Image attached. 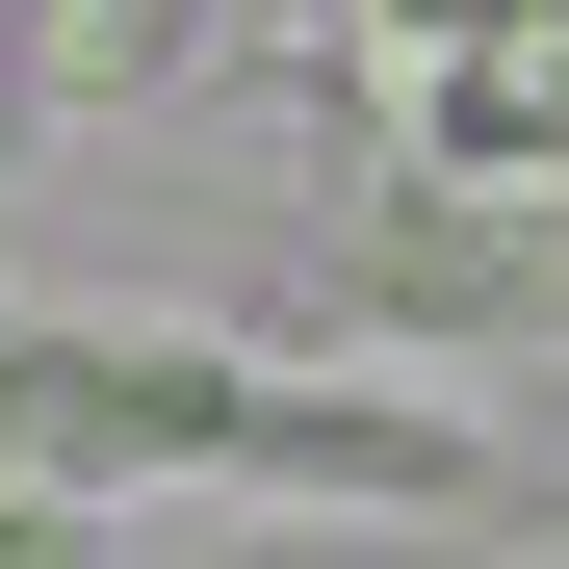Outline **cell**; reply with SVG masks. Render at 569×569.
<instances>
[{
    "label": "cell",
    "instance_id": "cell-1",
    "mask_svg": "<svg viewBox=\"0 0 569 569\" xmlns=\"http://www.w3.org/2000/svg\"><path fill=\"white\" fill-rule=\"evenodd\" d=\"M0 466H52V492H104V466H259V389L233 362H0Z\"/></svg>",
    "mask_w": 569,
    "mask_h": 569
},
{
    "label": "cell",
    "instance_id": "cell-3",
    "mask_svg": "<svg viewBox=\"0 0 569 569\" xmlns=\"http://www.w3.org/2000/svg\"><path fill=\"white\" fill-rule=\"evenodd\" d=\"M362 27H389L415 78H466V52H518V27H569V0H362Z\"/></svg>",
    "mask_w": 569,
    "mask_h": 569
},
{
    "label": "cell",
    "instance_id": "cell-2",
    "mask_svg": "<svg viewBox=\"0 0 569 569\" xmlns=\"http://www.w3.org/2000/svg\"><path fill=\"white\" fill-rule=\"evenodd\" d=\"M415 104H440V156H466V181H569V27H518V52L415 78Z\"/></svg>",
    "mask_w": 569,
    "mask_h": 569
},
{
    "label": "cell",
    "instance_id": "cell-4",
    "mask_svg": "<svg viewBox=\"0 0 569 569\" xmlns=\"http://www.w3.org/2000/svg\"><path fill=\"white\" fill-rule=\"evenodd\" d=\"M0 569H78V543H52V492H0Z\"/></svg>",
    "mask_w": 569,
    "mask_h": 569
}]
</instances>
